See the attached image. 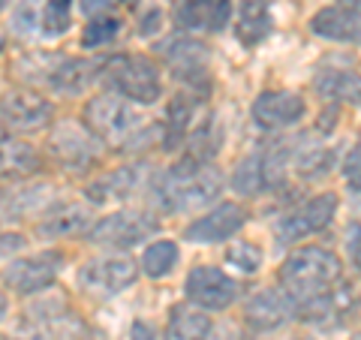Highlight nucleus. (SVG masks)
I'll use <instances>...</instances> for the list:
<instances>
[{
	"mask_svg": "<svg viewBox=\"0 0 361 340\" xmlns=\"http://www.w3.org/2000/svg\"><path fill=\"white\" fill-rule=\"evenodd\" d=\"M111 6H115V0H78V9H82L85 16H90V18L109 16Z\"/></svg>",
	"mask_w": 361,
	"mask_h": 340,
	"instance_id": "4c0bfd02",
	"label": "nucleus"
},
{
	"mask_svg": "<svg viewBox=\"0 0 361 340\" xmlns=\"http://www.w3.org/2000/svg\"><path fill=\"white\" fill-rule=\"evenodd\" d=\"M39 30V0H18L13 9V33L21 40L37 37Z\"/></svg>",
	"mask_w": 361,
	"mask_h": 340,
	"instance_id": "72a5a7b5",
	"label": "nucleus"
},
{
	"mask_svg": "<svg viewBox=\"0 0 361 340\" xmlns=\"http://www.w3.org/2000/svg\"><path fill=\"white\" fill-rule=\"evenodd\" d=\"M121 4H127V6H133V4H135V0H121Z\"/></svg>",
	"mask_w": 361,
	"mask_h": 340,
	"instance_id": "79ce46f5",
	"label": "nucleus"
},
{
	"mask_svg": "<svg viewBox=\"0 0 361 340\" xmlns=\"http://www.w3.org/2000/svg\"><path fill=\"white\" fill-rule=\"evenodd\" d=\"M211 334V316L196 308V304H178L169 313L166 340H208Z\"/></svg>",
	"mask_w": 361,
	"mask_h": 340,
	"instance_id": "5701e85b",
	"label": "nucleus"
},
{
	"mask_svg": "<svg viewBox=\"0 0 361 340\" xmlns=\"http://www.w3.org/2000/svg\"><path fill=\"white\" fill-rule=\"evenodd\" d=\"M99 63L103 61H87V58L63 61L58 70L49 73V82L61 94H82L85 87H90L99 78Z\"/></svg>",
	"mask_w": 361,
	"mask_h": 340,
	"instance_id": "b1692460",
	"label": "nucleus"
},
{
	"mask_svg": "<svg viewBox=\"0 0 361 340\" xmlns=\"http://www.w3.org/2000/svg\"><path fill=\"white\" fill-rule=\"evenodd\" d=\"M334 214H337V196L334 193H319V196L304 202V205L283 214V217L277 220V226H274V235H277L280 244L304 241V238L322 232L325 226L334 220Z\"/></svg>",
	"mask_w": 361,
	"mask_h": 340,
	"instance_id": "1a4fd4ad",
	"label": "nucleus"
},
{
	"mask_svg": "<svg viewBox=\"0 0 361 340\" xmlns=\"http://www.w3.org/2000/svg\"><path fill=\"white\" fill-rule=\"evenodd\" d=\"M39 169V151L18 135H0V175L27 178Z\"/></svg>",
	"mask_w": 361,
	"mask_h": 340,
	"instance_id": "412c9836",
	"label": "nucleus"
},
{
	"mask_svg": "<svg viewBox=\"0 0 361 340\" xmlns=\"http://www.w3.org/2000/svg\"><path fill=\"white\" fill-rule=\"evenodd\" d=\"M187 298L202 310H226L238 298V283L214 265H196L187 274Z\"/></svg>",
	"mask_w": 361,
	"mask_h": 340,
	"instance_id": "9b49d317",
	"label": "nucleus"
},
{
	"mask_svg": "<svg viewBox=\"0 0 361 340\" xmlns=\"http://www.w3.org/2000/svg\"><path fill=\"white\" fill-rule=\"evenodd\" d=\"M310 30L331 42H361V0H337L310 18Z\"/></svg>",
	"mask_w": 361,
	"mask_h": 340,
	"instance_id": "ddd939ff",
	"label": "nucleus"
},
{
	"mask_svg": "<svg viewBox=\"0 0 361 340\" xmlns=\"http://www.w3.org/2000/svg\"><path fill=\"white\" fill-rule=\"evenodd\" d=\"M85 325L75 320L73 313H58L49 320H30L21 332L6 334L0 340H82Z\"/></svg>",
	"mask_w": 361,
	"mask_h": 340,
	"instance_id": "aec40b11",
	"label": "nucleus"
},
{
	"mask_svg": "<svg viewBox=\"0 0 361 340\" xmlns=\"http://www.w3.org/2000/svg\"><path fill=\"white\" fill-rule=\"evenodd\" d=\"M334 166V151L325 145H307V148H292L289 169L301 181H316L322 175H329Z\"/></svg>",
	"mask_w": 361,
	"mask_h": 340,
	"instance_id": "bb28decb",
	"label": "nucleus"
},
{
	"mask_svg": "<svg viewBox=\"0 0 361 340\" xmlns=\"http://www.w3.org/2000/svg\"><path fill=\"white\" fill-rule=\"evenodd\" d=\"M316 94L325 99H337V103H355L361 106V75L346 70H322L313 78Z\"/></svg>",
	"mask_w": 361,
	"mask_h": 340,
	"instance_id": "a878e982",
	"label": "nucleus"
},
{
	"mask_svg": "<svg viewBox=\"0 0 361 340\" xmlns=\"http://www.w3.org/2000/svg\"><path fill=\"white\" fill-rule=\"evenodd\" d=\"M6 308H9V301H6L4 292H0V322H4V316H6Z\"/></svg>",
	"mask_w": 361,
	"mask_h": 340,
	"instance_id": "a19ab883",
	"label": "nucleus"
},
{
	"mask_svg": "<svg viewBox=\"0 0 361 340\" xmlns=\"http://www.w3.org/2000/svg\"><path fill=\"white\" fill-rule=\"evenodd\" d=\"M343 175H346V184L353 187L355 193H361V139L355 142V148L346 154V163H343Z\"/></svg>",
	"mask_w": 361,
	"mask_h": 340,
	"instance_id": "f704fd0d",
	"label": "nucleus"
},
{
	"mask_svg": "<svg viewBox=\"0 0 361 340\" xmlns=\"http://www.w3.org/2000/svg\"><path fill=\"white\" fill-rule=\"evenodd\" d=\"M175 262H178V244L169 241V238L148 244V250L142 253V271L148 277H166L175 268Z\"/></svg>",
	"mask_w": 361,
	"mask_h": 340,
	"instance_id": "c756f323",
	"label": "nucleus"
},
{
	"mask_svg": "<svg viewBox=\"0 0 361 340\" xmlns=\"http://www.w3.org/2000/svg\"><path fill=\"white\" fill-rule=\"evenodd\" d=\"M61 265L63 256L58 250H39L33 256L9 259V265L4 268V283L18 296H39L58 280Z\"/></svg>",
	"mask_w": 361,
	"mask_h": 340,
	"instance_id": "6e6552de",
	"label": "nucleus"
},
{
	"mask_svg": "<svg viewBox=\"0 0 361 340\" xmlns=\"http://www.w3.org/2000/svg\"><path fill=\"white\" fill-rule=\"evenodd\" d=\"M49 148L58 157L63 166L70 169H87L99 160V151H103V142L90 133L85 123L75 121H61L58 127L49 135Z\"/></svg>",
	"mask_w": 361,
	"mask_h": 340,
	"instance_id": "9d476101",
	"label": "nucleus"
},
{
	"mask_svg": "<svg viewBox=\"0 0 361 340\" xmlns=\"http://www.w3.org/2000/svg\"><path fill=\"white\" fill-rule=\"evenodd\" d=\"M244 223H247V211L238 202H223V205L211 208L208 214H202L199 220L190 223L184 229V238L196 244H220L229 241L238 229H244Z\"/></svg>",
	"mask_w": 361,
	"mask_h": 340,
	"instance_id": "4468645a",
	"label": "nucleus"
},
{
	"mask_svg": "<svg viewBox=\"0 0 361 340\" xmlns=\"http://www.w3.org/2000/svg\"><path fill=\"white\" fill-rule=\"evenodd\" d=\"M262 259H265L262 250L250 241H235V244H229V250H226V262L232 268H238L241 274H256V271L262 268Z\"/></svg>",
	"mask_w": 361,
	"mask_h": 340,
	"instance_id": "473e14b6",
	"label": "nucleus"
},
{
	"mask_svg": "<svg viewBox=\"0 0 361 340\" xmlns=\"http://www.w3.org/2000/svg\"><path fill=\"white\" fill-rule=\"evenodd\" d=\"M54 202V187L39 181V184H21L9 190L4 196V214L6 217H33L42 208H49Z\"/></svg>",
	"mask_w": 361,
	"mask_h": 340,
	"instance_id": "4be33fe9",
	"label": "nucleus"
},
{
	"mask_svg": "<svg viewBox=\"0 0 361 340\" xmlns=\"http://www.w3.org/2000/svg\"><path fill=\"white\" fill-rule=\"evenodd\" d=\"M121 33V21L115 16H97L90 18V25L82 33V45L85 49H99V45H109Z\"/></svg>",
	"mask_w": 361,
	"mask_h": 340,
	"instance_id": "2f4dec72",
	"label": "nucleus"
},
{
	"mask_svg": "<svg viewBox=\"0 0 361 340\" xmlns=\"http://www.w3.org/2000/svg\"><path fill=\"white\" fill-rule=\"evenodd\" d=\"M27 247V238L21 232H6L0 229V259H13Z\"/></svg>",
	"mask_w": 361,
	"mask_h": 340,
	"instance_id": "c9c22d12",
	"label": "nucleus"
},
{
	"mask_svg": "<svg viewBox=\"0 0 361 340\" xmlns=\"http://www.w3.org/2000/svg\"><path fill=\"white\" fill-rule=\"evenodd\" d=\"M157 28H160V9H151V16L142 21V33L148 37V33H154Z\"/></svg>",
	"mask_w": 361,
	"mask_h": 340,
	"instance_id": "ea45409f",
	"label": "nucleus"
},
{
	"mask_svg": "<svg viewBox=\"0 0 361 340\" xmlns=\"http://www.w3.org/2000/svg\"><path fill=\"white\" fill-rule=\"evenodd\" d=\"M232 190L241 196H256L265 190V175H262V151L247 154L244 160L235 166L232 172Z\"/></svg>",
	"mask_w": 361,
	"mask_h": 340,
	"instance_id": "c85d7f7f",
	"label": "nucleus"
},
{
	"mask_svg": "<svg viewBox=\"0 0 361 340\" xmlns=\"http://www.w3.org/2000/svg\"><path fill=\"white\" fill-rule=\"evenodd\" d=\"M163 61L172 66V73L178 82H184L190 87L202 90L208 82V45H202L199 40L190 37H175L160 45Z\"/></svg>",
	"mask_w": 361,
	"mask_h": 340,
	"instance_id": "f8f14e48",
	"label": "nucleus"
},
{
	"mask_svg": "<svg viewBox=\"0 0 361 340\" xmlns=\"http://www.w3.org/2000/svg\"><path fill=\"white\" fill-rule=\"evenodd\" d=\"M343 274V265L325 247H301L289 253L283 268H280V283L292 301H307L319 292L331 289Z\"/></svg>",
	"mask_w": 361,
	"mask_h": 340,
	"instance_id": "f03ea898",
	"label": "nucleus"
},
{
	"mask_svg": "<svg viewBox=\"0 0 361 340\" xmlns=\"http://www.w3.org/2000/svg\"><path fill=\"white\" fill-rule=\"evenodd\" d=\"M99 82L109 87V94H118L142 106L157 103L163 94L160 70L142 54H111L109 61L99 63Z\"/></svg>",
	"mask_w": 361,
	"mask_h": 340,
	"instance_id": "7ed1b4c3",
	"label": "nucleus"
},
{
	"mask_svg": "<svg viewBox=\"0 0 361 340\" xmlns=\"http://www.w3.org/2000/svg\"><path fill=\"white\" fill-rule=\"evenodd\" d=\"M232 16V0H184L178 6V25L184 30H211L220 33L229 25Z\"/></svg>",
	"mask_w": 361,
	"mask_h": 340,
	"instance_id": "a211bd4d",
	"label": "nucleus"
},
{
	"mask_svg": "<svg viewBox=\"0 0 361 340\" xmlns=\"http://www.w3.org/2000/svg\"><path fill=\"white\" fill-rule=\"evenodd\" d=\"M193 111H196V97L190 94H178L169 103V115H166V148L175 151L184 135L193 127Z\"/></svg>",
	"mask_w": 361,
	"mask_h": 340,
	"instance_id": "cd10ccee",
	"label": "nucleus"
},
{
	"mask_svg": "<svg viewBox=\"0 0 361 340\" xmlns=\"http://www.w3.org/2000/svg\"><path fill=\"white\" fill-rule=\"evenodd\" d=\"M160 220L148 211H135V208H123L115 211L109 217L97 220L87 232V241L90 244H99V247H109V250H127V247H135L157 232Z\"/></svg>",
	"mask_w": 361,
	"mask_h": 340,
	"instance_id": "39448f33",
	"label": "nucleus"
},
{
	"mask_svg": "<svg viewBox=\"0 0 361 340\" xmlns=\"http://www.w3.org/2000/svg\"><path fill=\"white\" fill-rule=\"evenodd\" d=\"M54 106L37 90H9L0 99V130L9 135H25V133H39L51 123Z\"/></svg>",
	"mask_w": 361,
	"mask_h": 340,
	"instance_id": "0eeeda50",
	"label": "nucleus"
},
{
	"mask_svg": "<svg viewBox=\"0 0 361 340\" xmlns=\"http://www.w3.org/2000/svg\"><path fill=\"white\" fill-rule=\"evenodd\" d=\"M223 190L220 169L208 160H196V157H184L178 160L166 175L157 178V196L163 211H196L214 202Z\"/></svg>",
	"mask_w": 361,
	"mask_h": 340,
	"instance_id": "f257e3e1",
	"label": "nucleus"
},
{
	"mask_svg": "<svg viewBox=\"0 0 361 340\" xmlns=\"http://www.w3.org/2000/svg\"><path fill=\"white\" fill-rule=\"evenodd\" d=\"M295 316V301H292L283 289H262L247 301L244 320L253 332H274V328L286 325Z\"/></svg>",
	"mask_w": 361,
	"mask_h": 340,
	"instance_id": "dca6fc26",
	"label": "nucleus"
},
{
	"mask_svg": "<svg viewBox=\"0 0 361 340\" xmlns=\"http://www.w3.org/2000/svg\"><path fill=\"white\" fill-rule=\"evenodd\" d=\"M238 40L244 45L262 42L271 33V9L268 0H238Z\"/></svg>",
	"mask_w": 361,
	"mask_h": 340,
	"instance_id": "393cba45",
	"label": "nucleus"
},
{
	"mask_svg": "<svg viewBox=\"0 0 361 340\" xmlns=\"http://www.w3.org/2000/svg\"><path fill=\"white\" fill-rule=\"evenodd\" d=\"M90 223V208L82 202H61L51 211H45L37 220V235L42 238H70L85 232Z\"/></svg>",
	"mask_w": 361,
	"mask_h": 340,
	"instance_id": "6ab92c4d",
	"label": "nucleus"
},
{
	"mask_svg": "<svg viewBox=\"0 0 361 340\" xmlns=\"http://www.w3.org/2000/svg\"><path fill=\"white\" fill-rule=\"evenodd\" d=\"M130 340H157V334H154V328L148 322H133Z\"/></svg>",
	"mask_w": 361,
	"mask_h": 340,
	"instance_id": "58836bf2",
	"label": "nucleus"
},
{
	"mask_svg": "<svg viewBox=\"0 0 361 340\" xmlns=\"http://www.w3.org/2000/svg\"><path fill=\"white\" fill-rule=\"evenodd\" d=\"M6 4H9V0H0V9H4V6H6Z\"/></svg>",
	"mask_w": 361,
	"mask_h": 340,
	"instance_id": "37998d69",
	"label": "nucleus"
},
{
	"mask_svg": "<svg viewBox=\"0 0 361 340\" xmlns=\"http://www.w3.org/2000/svg\"><path fill=\"white\" fill-rule=\"evenodd\" d=\"M346 250H349V259L361 268V223H349L346 229Z\"/></svg>",
	"mask_w": 361,
	"mask_h": 340,
	"instance_id": "e433bc0d",
	"label": "nucleus"
},
{
	"mask_svg": "<svg viewBox=\"0 0 361 340\" xmlns=\"http://www.w3.org/2000/svg\"><path fill=\"white\" fill-rule=\"evenodd\" d=\"M139 277V265L123 253L94 256L78 268V286L94 298H115L118 292L133 286Z\"/></svg>",
	"mask_w": 361,
	"mask_h": 340,
	"instance_id": "423d86ee",
	"label": "nucleus"
},
{
	"mask_svg": "<svg viewBox=\"0 0 361 340\" xmlns=\"http://www.w3.org/2000/svg\"><path fill=\"white\" fill-rule=\"evenodd\" d=\"M145 184H148V166L133 163L94 181L87 187V196L90 202H123V199H133V193H139Z\"/></svg>",
	"mask_w": 361,
	"mask_h": 340,
	"instance_id": "f3484780",
	"label": "nucleus"
},
{
	"mask_svg": "<svg viewBox=\"0 0 361 340\" xmlns=\"http://www.w3.org/2000/svg\"><path fill=\"white\" fill-rule=\"evenodd\" d=\"M73 25V0H49L42 6L39 28L45 37H63Z\"/></svg>",
	"mask_w": 361,
	"mask_h": 340,
	"instance_id": "7c9ffc66",
	"label": "nucleus"
},
{
	"mask_svg": "<svg viewBox=\"0 0 361 340\" xmlns=\"http://www.w3.org/2000/svg\"><path fill=\"white\" fill-rule=\"evenodd\" d=\"M355 340H361V337H355Z\"/></svg>",
	"mask_w": 361,
	"mask_h": 340,
	"instance_id": "c03bdc74",
	"label": "nucleus"
},
{
	"mask_svg": "<svg viewBox=\"0 0 361 340\" xmlns=\"http://www.w3.org/2000/svg\"><path fill=\"white\" fill-rule=\"evenodd\" d=\"M250 115L262 130H283L304 118V99L292 90H265L256 97Z\"/></svg>",
	"mask_w": 361,
	"mask_h": 340,
	"instance_id": "2eb2a0df",
	"label": "nucleus"
},
{
	"mask_svg": "<svg viewBox=\"0 0 361 340\" xmlns=\"http://www.w3.org/2000/svg\"><path fill=\"white\" fill-rule=\"evenodd\" d=\"M142 111L130 99L118 94H99L87 99L85 106V127L106 145H123L142 130Z\"/></svg>",
	"mask_w": 361,
	"mask_h": 340,
	"instance_id": "20e7f679",
	"label": "nucleus"
}]
</instances>
